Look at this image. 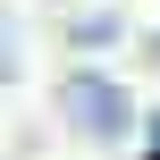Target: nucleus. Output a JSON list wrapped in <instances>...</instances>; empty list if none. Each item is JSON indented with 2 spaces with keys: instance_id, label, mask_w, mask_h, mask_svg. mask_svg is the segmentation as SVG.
I'll list each match as a JSON object with an SVG mask.
<instances>
[{
  "instance_id": "1",
  "label": "nucleus",
  "mask_w": 160,
  "mask_h": 160,
  "mask_svg": "<svg viewBox=\"0 0 160 160\" xmlns=\"http://www.w3.org/2000/svg\"><path fill=\"white\" fill-rule=\"evenodd\" d=\"M68 118H76L84 135H101V143L135 127V110H127V93H118L110 76H93V68H84V76H68Z\"/></svg>"
},
{
  "instance_id": "2",
  "label": "nucleus",
  "mask_w": 160,
  "mask_h": 160,
  "mask_svg": "<svg viewBox=\"0 0 160 160\" xmlns=\"http://www.w3.org/2000/svg\"><path fill=\"white\" fill-rule=\"evenodd\" d=\"M152 160H160V118H152Z\"/></svg>"
}]
</instances>
